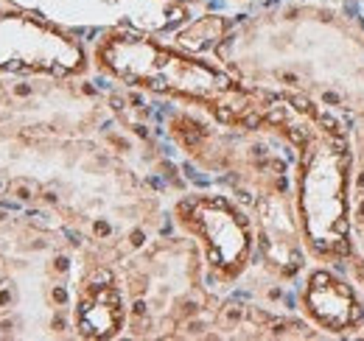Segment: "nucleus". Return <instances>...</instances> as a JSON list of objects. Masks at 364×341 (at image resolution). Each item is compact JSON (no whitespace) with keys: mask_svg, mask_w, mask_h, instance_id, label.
I'll use <instances>...</instances> for the list:
<instances>
[{"mask_svg":"<svg viewBox=\"0 0 364 341\" xmlns=\"http://www.w3.org/2000/svg\"><path fill=\"white\" fill-rule=\"evenodd\" d=\"M269 129L297 148L294 215L309 255L325 266L359 263L353 244V146L345 124L309 98L280 95Z\"/></svg>","mask_w":364,"mask_h":341,"instance_id":"f257e3e1","label":"nucleus"},{"mask_svg":"<svg viewBox=\"0 0 364 341\" xmlns=\"http://www.w3.org/2000/svg\"><path fill=\"white\" fill-rule=\"evenodd\" d=\"M92 65L118 85L199 107L219 124L269 129L277 92L250 87L216 62L132 28H109L92 45Z\"/></svg>","mask_w":364,"mask_h":341,"instance_id":"f03ea898","label":"nucleus"},{"mask_svg":"<svg viewBox=\"0 0 364 341\" xmlns=\"http://www.w3.org/2000/svg\"><path fill=\"white\" fill-rule=\"evenodd\" d=\"M174 218L202 249L210 274L219 283L238 280L255 255L252 221L228 196L188 193L174 205Z\"/></svg>","mask_w":364,"mask_h":341,"instance_id":"7ed1b4c3","label":"nucleus"},{"mask_svg":"<svg viewBox=\"0 0 364 341\" xmlns=\"http://www.w3.org/2000/svg\"><path fill=\"white\" fill-rule=\"evenodd\" d=\"M90 53L73 34L31 11H0V73L79 79Z\"/></svg>","mask_w":364,"mask_h":341,"instance_id":"20e7f679","label":"nucleus"},{"mask_svg":"<svg viewBox=\"0 0 364 341\" xmlns=\"http://www.w3.org/2000/svg\"><path fill=\"white\" fill-rule=\"evenodd\" d=\"M300 310L314 328L331 336L356 333L364 328V302L359 291L328 266H317L306 274Z\"/></svg>","mask_w":364,"mask_h":341,"instance_id":"39448f33","label":"nucleus"},{"mask_svg":"<svg viewBox=\"0 0 364 341\" xmlns=\"http://www.w3.org/2000/svg\"><path fill=\"white\" fill-rule=\"evenodd\" d=\"M127 325L124 291L112 280H90L79 288L73 328L82 339H115Z\"/></svg>","mask_w":364,"mask_h":341,"instance_id":"423d86ee","label":"nucleus"}]
</instances>
